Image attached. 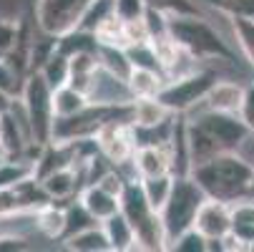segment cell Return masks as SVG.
<instances>
[{
  "label": "cell",
  "mask_w": 254,
  "mask_h": 252,
  "mask_svg": "<svg viewBox=\"0 0 254 252\" xmlns=\"http://www.w3.org/2000/svg\"><path fill=\"white\" fill-rule=\"evenodd\" d=\"M194 227L209 237V240H222L232 232L234 227V220H232V204L224 202V199H214V197H206L204 204L199 207L196 212V222Z\"/></svg>",
  "instance_id": "8"
},
{
  "label": "cell",
  "mask_w": 254,
  "mask_h": 252,
  "mask_svg": "<svg viewBox=\"0 0 254 252\" xmlns=\"http://www.w3.org/2000/svg\"><path fill=\"white\" fill-rule=\"evenodd\" d=\"M124 33H126V48L151 43V30H149V25H146V18L124 20Z\"/></svg>",
  "instance_id": "31"
},
{
  "label": "cell",
  "mask_w": 254,
  "mask_h": 252,
  "mask_svg": "<svg viewBox=\"0 0 254 252\" xmlns=\"http://www.w3.org/2000/svg\"><path fill=\"white\" fill-rule=\"evenodd\" d=\"M146 5L166 15H199V8L191 0H146Z\"/></svg>",
  "instance_id": "32"
},
{
  "label": "cell",
  "mask_w": 254,
  "mask_h": 252,
  "mask_svg": "<svg viewBox=\"0 0 254 252\" xmlns=\"http://www.w3.org/2000/svg\"><path fill=\"white\" fill-rule=\"evenodd\" d=\"M23 106L30 119L33 129V141L38 147L53 141V124H56V111H53V88L46 81L41 71H30L25 84H23Z\"/></svg>",
  "instance_id": "4"
},
{
  "label": "cell",
  "mask_w": 254,
  "mask_h": 252,
  "mask_svg": "<svg viewBox=\"0 0 254 252\" xmlns=\"http://www.w3.org/2000/svg\"><path fill=\"white\" fill-rule=\"evenodd\" d=\"M0 131H3V114H0Z\"/></svg>",
  "instance_id": "42"
},
{
  "label": "cell",
  "mask_w": 254,
  "mask_h": 252,
  "mask_svg": "<svg viewBox=\"0 0 254 252\" xmlns=\"http://www.w3.org/2000/svg\"><path fill=\"white\" fill-rule=\"evenodd\" d=\"M131 182V179H126L121 171H116V169H108L101 179H98V187H103L108 194H114V197H121L124 194V189H126V184Z\"/></svg>",
  "instance_id": "35"
},
{
  "label": "cell",
  "mask_w": 254,
  "mask_h": 252,
  "mask_svg": "<svg viewBox=\"0 0 254 252\" xmlns=\"http://www.w3.org/2000/svg\"><path fill=\"white\" fill-rule=\"evenodd\" d=\"M20 38V25L15 20L0 18V58H8Z\"/></svg>",
  "instance_id": "33"
},
{
  "label": "cell",
  "mask_w": 254,
  "mask_h": 252,
  "mask_svg": "<svg viewBox=\"0 0 254 252\" xmlns=\"http://www.w3.org/2000/svg\"><path fill=\"white\" fill-rule=\"evenodd\" d=\"M206 199V192L196 184V179L189 174V176H176L174 182V189L166 199V204L161 207V222L166 227V237H169V247L171 242L184 235L187 230L194 227L196 222V212L199 207L204 204Z\"/></svg>",
  "instance_id": "3"
},
{
  "label": "cell",
  "mask_w": 254,
  "mask_h": 252,
  "mask_svg": "<svg viewBox=\"0 0 254 252\" xmlns=\"http://www.w3.org/2000/svg\"><path fill=\"white\" fill-rule=\"evenodd\" d=\"M232 33L237 38V46L242 48L244 58L254 68V15H229Z\"/></svg>",
  "instance_id": "26"
},
{
  "label": "cell",
  "mask_w": 254,
  "mask_h": 252,
  "mask_svg": "<svg viewBox=\"0 0 254 252\" xmlns=\"http://www.w3.org/2000/svg\"><path fill=\"white\" fill-rule=\"evenodd\" d=\"M224 149L219 147V141H216L206 129H201L196 121L189 124V157H191V169L196 164H204L209 159H214L216 154H222Z\"/></svg>",
  "instance_id": "14"
},
{
  "label": "cell",
  "mask_w": 254,
  "mask_h": 252,
  "mask_svg": "<svg viewBox=\"0 0 254 252\" xmlns=\"http://www.w3.org/2000/svg\"><path fill=\"white\" fill-rule=\"evenodd\" d=\"M169 250H176V252H206L209 250V237H204L196 227L187 230L184 235H179Z\"/></svg>",
  "instance_id": "30"
},
{
  "label": "cell",
  "mask_w": 254,
  "mask_h": 252,
  "mask_svg": "<svg viewBox=\"0 0 254 252\" xmlns=\"http://www.w3.org/2000/svg\"><path fill=\"white\" fill-rule=\"evenodd\" d=\"M98 38L96 33H88V30H81V28H73L63 35H58L56 41V48L63 53V56H76V53H98Z\"/></svg>",
  "instance_id": "21"
},
{
  "label": "cell",
  "mask_w": 254,
  "mask_h": 252,
  "mask_svg": "<svg viewBox=\"0 0 254 252\" xmlns=\"http://www.w3.org/2000/svg\"><path fill=\"white\" fill-rule=\"evenodd\" d=\"M191 121H196L201 129H206L216 141H219V147H222L224 152H239V147L254 134L239 114H229V111L204 109V111H199L196 119H191Z\"/></svg>",
  "instance_id": "6"
},
{
  "label": "cell",
  "mask_w": 254,
  "mask_h": 252,
  "mask_svg": "<svg viewBox=\"0 0 254 252\" xmlns=\"http://www.w3.org/2000/svg\"><path fill=\"white\" fill-rule=\"evenodd\" d=\"M20 212H23V204H20V197H18L15 187L0 189V220H8V217L20 214Z\"/></svg>",
  "instance_id": "36"
},
{
  "label": "cell",
  "mask_w": 254,
  "mask_h": 252,
  "mask_svg": "<svg viewBox=\"0 0 254 252\" xmlns=\"http://www.w3.org/2000/svg\"><path fill=\"white\" fill-rule=\"evenodd\" d=\"M96 38L101 46H121L126 48V33H124V18H119L116 13L103 20V25L96 30Z\"/></svg>",
  "instance_id": "29"
},
{
  "label": "cell",
  "mask_w": 254,
  "mask_h": 252,
  "mask_svg": "<svg viewBox=\"0 0 254 252\" xmlns=\"http://www.w3.org/2000/svg\"><path fill=\"white\" fill-rule=\"evenodd\" d=\"M121 212L126 214V220L133 225V230H138L141 225H146L154 214H159L149 199H146V192H143L141 187V179L136 182V179H131V182L126 184L124 194H121Z\"/></svg>",
  "instance_id": "10"
},
{
  "label": "cell",
  "mask_w": 254,
  "mask_h": 252,
  "mask_svg": "<svg viewBox=\"0 0 254 252\" xmlns=\"http://www.w3.org/2000/svg\"><path fill=\"white\" fill-rule=\"evenodd\" d=\"M78 199L83 202V207L93 214L98 222H106L108 217H114L116 212H121V197L108 194V192H106L103 187H98V184H88V187L81 192Z\"/></svg>",
  "instance_id": "13"
},
{
  "label": "cell",
  "mask_w": 254,
  "mask_h": 252,
  "mask_svg": "<svg viewBox=\"0 0 254 252\" xmlns=\"http://www.w3.org/2000/svg\"><path fill=\"white\" fill-rule=\"evenodd\" d=\"M133 167H136L138 179L174 171L169 144H161V147H156V144H143V147H138L136 154H133Z\"/></svg>",
  "instance_id": "9"
},
{
  "label": "cell",
  "mask_w": 254,
  "mask_h": 252,
  "mask_svg": "<svg viewBox=\"0 0 254 252\" xmlns=\"http://www.w3.org/2000/svg\"><path fill=\"white\" fill-rule=\"evenodd\" d=\"M219 81L214 71L209 68H196L187 76H179V79H169L164 84V88L156 93L174 114H187L191 111L194 106H199L206 93L211 91V86Z\"/></svg>",
  "instance_id": "5"
},
{
  "label": "cell",
  "mask_w": 254,
  "mask_h": 252,
  "mask_svg": "<svg viewBox=\"0 0 254 252\" xmlns=\"http://www.w3.org/2000/svg\"><path fill=\"white\" fill-rule=\"evenodd\" d=\"M98 61H101V68H106L108 74H114L124 81H128L133 71V61L128 51L121 46H98Z\"/></svg>",
  "instance_id": "22"
},
{
  "label": "cell",
  "mask_w": 254,
  "mask_h": 252,
  "mask_svg": "<svg viewBox=\"0 0 254 252\" xmlns=\"http://www.w3.org/2000/svg\"><path fill=\"white\" fill-rule=\"evenodd\" d=\"M88 103H91V101H88V96H86L83 91L73 88L70 84L53 88V111H56V119L73 116V114L83 111Z\"/></svg>",
  "instance_id": "20"
},
{
  "label": "cell",
  "mask_w": 254,
  "mask_h": 252,
  "mask_svg": "<svg viewBox=\"0 0 254 252\" xmlns=\"http://www.w3.org/2000/svg\"><path fill=\"white\" fill-rule=\"evenodd\" d=\"M114 13H116V0H88V5L83 8L76 28L96 33L103 25V20H108Z\"/></svg>",
  "instance_id": "23"
},
{
  "label": "cell",
  "mask_w": 254,
  "mask_h": 252,
  "mask_svg": "<svg viewBox=\"0 0 254 252\" xmlns=\"http://www.w3.org/2000/svg\"><path fill=\"white\" fill-rule=\"evenodd\" d=\"M239 116L247 121V126L254 131V84H249L244 88V101H242V109H239Z\"/></svg>",
  "instance_id": "38"
},
{
  "label": "cell",
  "mask_w": 254,
  "mask_h": 252,
  "mask_svg": "<svg viewBox=\"0 0 254 252\" xmlns=\"http://www.w3.org/2000/svg\"><path fill=\"white\" fill-rule=\"evenodd\" d=\"M93 225H103V222H98L93 217V214L83 207L81 199L78 202H70L65 207V232H63V240L70 237V235H76V232H83V230H88Z\"/></svg>",
  "instance_id": "27"
},
{
  "label": "cell",
  "mask_w": 254,
  "mask_h": 252,
  "mask_svg": "<svg viewBox=\"0 0 254 252\" xmlns=\"http://www.w3.org/2000/svg\"><path fill=\"white\" fill-rule=\"evenodd\" d=\"M41 74L46 76V81L51 84V88H58V86H65L68 79H70V61L68 56H63L58 48L53 51V56L43 63Z\"/></svg>",
  "instance_id": "28"
},
{
  "label": "cell",
  "mask_w": 254,
  "mask_h": 252,
  "mask_svg": "<svg viewBox=\"0 0 254 252\" xmlns=\"http://www.w3.org/2000/svg\"><path fill=\"white\" fill-rule=\"evenodd\" d=\"M174 182H176V174L174 171L141 179V187H143V192H146V199H149V204L156 212H161V207L166 204V199H169V194L174 189Z\"/></svg>",
  "instance_id": "24"
},
{
  "label": "cell",
  "mask_w": 254,
  "mask_h": 252,
  "mask_svg": "<svg viewBox=\"0 0 254 252\" xmlns=\"http://www.w3.org/2000/svg\"><path fill=\"white\" fill-rule=\"evenodd\" d=\"M0 91L15 96L20 91V74L8 58H0Z\"/></svg>",
  "instance_id": "34"
},
{
  "label": "cell",
  "mask_w": 254,
  "mask_h": 252,
  "mask_svg": "<svg viewBox=\"0 0 254 252\" xmlns=\"http://www.w3.org/2000/svg\"><path fill=\"white\" fill-rule=\"evenodd\" d=\"M35 176V162L30 159H3L0 162V189L18 187L25 179Z\"/></svg>",
  "instance_id": "25"
},
{
  "label": "cell",
  "mask_w": 254,
  "mask_h": 252,
  "mask_svg": "<svg viewBox=\"0 0 254 252\" xmlns=\"http://www.w3.org/2000/svg\"><path fill=\"white\" fill-rule=\"evenodd\" d=\"M28 240L20 235H10V232H0V252H20L28 250Z\"/></svg>",
  "instance_id": "39"
},
{
  "label": "cell",
  "mask_w": 254,
  "mask_h": 252,
  "mask_svg": "<svg viewBox=\"0 0 254 252\" xmlns=\"http://www.w3.org/2000/svg\"><path fill=\"white\" fill-rule=\"evenodd\" d=\"M244 88L237 81H216L211 86V91L206 93V98L199 103L204 109H214V111H229V114H239L242 101H244ZM201 109V111H204Z\"/></svg>",
  "instance_id": "11"
},
{
  "label": "cell",
  "mask_w": 254,
  "mask_h": 252,
  "mask_svg": "<svg viewBox=\"0 0 254 252\" xmlns=\"http://www.w3.org/2000/svg\"><path fill=\"white\" fill-rule=\"evenodd\" d=\"M103 230L111 240V247L116 252H126V250H136V230L133 225L126 220L124 212H116L114 217H108L103 222Z\"/></svg>",
  "instance_id": "19"
},
{
  "label": "cell",
  "mask_w": 254,
  "mask_h": 252,
  "mask_svg": "<svg viewBox=\"0 0 254 252\" xmlns=\"http://www.w3.org/2000/svg\"><path fill=\"white\" fill-rule=\"evenodd\" d=\"M191 176L206 192V197L224 199L232 204L249 194L254 164L249 159H244L239 152H222L204 164H196L191 169Z\"/></svg>",
  "instance_id": "1"
},
{
  "label": "cell",
  "mask_w": 254,
  "mask_h": 252,
  "mask_svg": "<svg viewBox=\"0 0 254 252\" xmlns=\"http://www.w3.org/2000/svg\"><path fill=\"white\" fill-rule=\"evenodd\" d=\"M88 0H38L35 5V20H38L41 33L48 35H63L73 30Z\"/></svg>",
  "instance_id": "7"
},
{
  "label": "cell",
  "mask_w": 254,
  "mask_h": 252,
  "mask_svg": "<svg viewBox=\"0 0 254 252\" xmlns=\"http://www.w3.org/2000/svg\"><path fill=\"white\" fill-rule=\"evenodd\" d=\"M41 182H43L46 192H48L53 199L63 202V199H68L70 194L78 189V171L73 169V164H70V167H61V169L46 174Z\"/></svg>",
  "instance_id": "18"
},
{
  "label": "cell",
  "mask_w": 254,
  "mask_h": 252,
  "mask_svg": "<svg viewBox=\"0 0 254 252\" xmlns=\"http://www.w3.org/2000/svg\"><path fill=\"white\" fill-rule=\"evenodd\" d=\"M63 247L65 250H76V252H108V250H114L103 225H93V227H88L83 232H76V235L65 237Z\"/></svg>",
  "instance_id": "15"
},
{
  "label": "cell",
  "mask_w": 254,
  "mask_h": 252,
  "mask_svg": "<svg viewBox=\"0 0 254 252\" xmlns=\"http://www.w3.org/2000/svg\"><path fill=\"white\" fill-rule=\"evenodd\" d=\"M13 101H15V96H10V93H5V91H0V114H5V111H10V106H13Z\"/></svg>",
  "instance_id": "40"
},
{
  "label": "cell",
  "mask_w": 254,
  "mask_h": 252,
  "mask_svg": "<svg viewBox=\"0 0 254 252\" xmlns=\"http://www.w3.org/2000/svg\"><path fill=\"white\" fill-rule=\"evenodd\" d=\"M169 33L181 48L196 58L234 61L229 43L201 15H169Z\"/></svg>",
  "instance_id": "2"
},
{
  "label": "cell",
  "mask_w": 254,
  "mask_h": 252,
  "mask_svg": "<svg viewBox=\"0 0 254 252\" xmlns=\"http://www.w3.org/2000/svg\"><path fill=\"white\" fill-rule=\"evenodd\" d=\"M3 159H5V157H3V154H0V162H3Z\"/></svg>",
  "instance_id": "43"
},
{
  "label": "cell",
  "mask_w": 254,
  "mask_h": 252,
  "mask_svg": "<svg viewBox=\"0 0 254 252\" xmlns=\"http://www.w3.org/2000/svg\"><path fill=\"white\" fill-rule=\"evenodd\" d=\"M35 227L41 230V235H46L48 240H63L65 232V207L58 204V199L43 204L35 212Z\"/></svg>",
  "instance_id": "17"
},
{
  "label": "cell",
  "mask_w": 254,
  "mask_h": 252,
  "mask_svg": "<svg viewBox=\"0 0 254 252\" xmlns=\"http://www.w3.org/2000/svg\"><path fill=\"white\" fill-rule=\"evenodd\" d=\"M166 74L164 71H154V68H143V66H133L131 76H128V88L133 93V98H143V96H156L164 84H166Z\"/></svg>",
  "instance_id": "16"
},
{
  "label": "cell",
  "mask_w": 254,
  "mask_h": 252,
  "mask_svg": "<svg viewBox=\"0 0 254 252\" xmlns=\"http://www.w3.org/2000/svg\"><path fill=\"white\" fill-rule=\"evenodd\" d=\"M174 116V111L159 98V96H143V98H133V126L138 129H151L159 126L164 121H169Z\"/></svg>",
  "instance_id": "12"
},
{
  "label": "cell",
  "mask_w": 254,
  "mask_h": 252,
  "mask_svg": "<svg viewBox=\"0 0 254 252\" xmlns=\"http://www.w3.org/2000/svg\"><path fill=\"white\" fill-rule=\"evenodd\" d=\"M146 0H116V15L124 20H136L146 13Z\"/></svg>",
  "instance_id": "37"
},
{
  "label": "cell",
  "mask_w": 254,
  "mask_h": 252,
  "mask_svg": "<svg viewBox=\"0 0 254 252\" xmlns=\"http://www.w3.org/2000/svg\"><path fill=\"white\" fill-rule=\"evenodd\" d=\"M247 197H252V199H254V176H252V184H249V194H247Z\"/></svg>",
  "instance_id": "41"
}]
</instances>
